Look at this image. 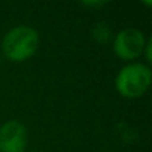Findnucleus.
Returning <instances> with one entry per match:
<instances>
[{"mask_svg":"<svg viewBox=\"0 0 152 152\" xmlns=\"http://www.w3.org/2000/svg\"><path fill=\"white\" fill-rule=\"evenodd\" d=\"M39 48V33L30 26H18L9 30L2 40L3 55L12 63L31 58Z\"/></svg>","mask_w":152,"mask_h":152,"instance_id":"nucleus-1","label":"nucleus"},{"mask_svg":"<svg viewBox=\"0 0 152 152\" xmlns=\"http://www.w3.org/2000/svg\"><path fill=\"white\" fill-rule=\"evenodd\" d=\"M151 78L152 73L149 66L133 61L118 72L115 78V87L124 99H139L148 91Z\"/></svg>","mask_w":152,"mask_h":152,"instance_id":"nucleus-2","label":"nucleus"},{"mask_svg":"<svg viewBox=\"0 0 152 152\" xmlns=\"http://www.w3.org/2000/svg\"><path fill=\"white\" fill-rule=\"evenodd\" d=\"M146 37L142 30L128 27L121 30L113 39V52L124 61H131L143 55Z\"/></svg>","mask_w":152,"mask_h":152,"instance_id":"nucleus-3","label":"nucleus"},{"mask_svg":"<svg viewBox=\"0 0 152 152\" xmlns=\"http://www.w3.org/2000/svg\"><path fill=\"white\" fill-rule=\"evenodd\" d=\"M27 140V128L15 119H9L0 127V152H24Z\"/></svg>","mask_w":152,"mask_h":152,"instance_id":"nucleus-4","label":"nucleus"},{"mask_svg":"<svg viewBox=\"0 0 152 152\" xmlns=\"http://www.w3.org/2000/svg\"><path fill=\"white\" fill-rule=\"evenodd\" d=\"M151 49H152V39H148V40H146V45H145V49H143V52H145V57H146V61H148V63H151V61H152Z\"/></svg>","mask_w":152,"mask_h":152,"instance_id":"nucleus-5","label":"nucleus"},{"mask_svg":"<svg viewBox=\"0 0 152 152\" xmlns=\"http://www.w3.org/2000/svg\"><path fill=\"white\" fill-rule=\"evenodd\" d=\"M82 5L88 8H100V6H104L106 2H82Z\"/></svg>","mask_w":152,"mask_h":152,"instance_id":"nucleus-6","label":"nucleus"},{"mask_svg":"<svg viewBox=\"0 0 152 152\" xmlns=\"http://www.w3.org/2000/svg\"><path fill=\"white\" fill-rule=\"evenodd\" d=\"M37 152H39V151H37Z\"/></svg>","mask_w":152,"mask_h":152,"instance_id":"nucleus-7","label":"nucleus"}]
</instances>
